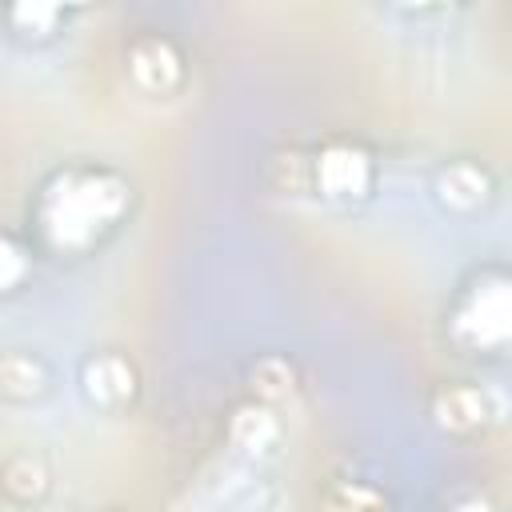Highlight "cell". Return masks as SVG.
I'll return each instance as SVG.
<instances>
[{"label":"cell","mask_w":512,"mask_h":512,"mask_svg":"<svg viewBox=\"0 0 512 512\" xmlns=\"http://www.w3.org/2000/svg\"><path fill=\"white\" fill-rule=\"evenodd\" d=\"M324 512H388V504L368 484H340V488H332Z\"/></svg>","instance_id":"obj_12"},{"label":"cell","mask_w":512,"mask_h":512,"mask_svg":"<svg viewBox=\"0 0 512 512\" xmlns=\"http://www.w3.org/2000/svg\"><path fill=\"white\" fill-rule=\"evenodd\" d=\"M0 388H4L8 400H36L48 388L44 360L32 356V352H20V348L4 352V360H0Z\"/></svg>","instance_id":"obj_9"},{"label":"cell","mask_w":512,"mask_h":512,"mask_svg":"<svg viewBox=\"0 0 512 512\" xmlns=\"http://www.w3.org/2000/svg\"><path fill=\"white\" fill-rule=\"evenodd\" d=\"M252 388L264 396V400H284L292 388H296V372L284 356H264L256 360L252 368Z\"/></svg>","instance_id":"obj_11"},{"label":"cell","mask_w":512,"mask_h":512,"mask_svg":"<svg viewBox=\"0 0 512 512\" xmlns=\"http://www.w3.org/2000/svg\"><path fill=\"white\" fill-rule=\"evenodd\" d=\"M496 412H500V400H496L488 388H480V384H452V388L436 392V400H432V416H436V424L448 428V432L480 428V424H488Z\"/></svg>","instance_id":"obj_6"},{"label":"cell","mask_w":512,"mask_h":512,"mask_svg":"<svg viewBox=\"0 0 512 512\" xmlns=\"http://www.w3.org/2000/svg\"><path fill=\"white\" fill-rule=\"evenodd\" d=\"M0 260H4L0 284H4V288H16L20 276L28 272V256H24V248L16 244V236H4V240H0Z\"/></svg>","instance_id":"obj_14"},{"label":"cell","mask_w":512,"mask_h":512,"mask_svg":"<svg viewBox=\"0 0 512 512\" xmlns=\"http://www.w3.org/2000/svg\"><path fill=\"white\" fill-rule=\"evenodd\" d=\"M228 440L240 456H264L280 440V420L268 404H240L228 420Z\"/></svg>","instance_id":"obj_8"},{"label":"cell","mask_w":512,"mask_h":512,"mask_svg":"<svg viewBox=\"0 0 512 512\" xmlns=\"http://www.w3.org/2000/svg\"><path fill=\"white\" fill-rule=\"evenodd\" d=\"M80 384L84 396L100 408H120L136 396V368L120 356V352H96L84 360L80 368Z\"/></svg>","instance_id":"obj_5"},{"label":"cell","mask_w":512,"mask_h":512,"mask_svg":"<svg viewBox=\"0 0 512 512\" xmlns=\"http://www.w3.org/2000/svg\"><path fill=\"white\" fill-rule=\"evenodd\" d=\"M128 208V184L108 168L56 172L40 192V228L56 248H88Z\"/></svg>","instance_id":"obj_1"},{"label":"cell","mask_w":512,"mask_h":512,"mask_svg":"<svg viewBox=\"0 0 512 512\" xmlns=\"http://www.w3.org/2000/svg\"><path fill=\"white\" fill-rule=\"evenodd\" d=\"M452 336L464 348L504 352L512 348V276L484 272L452 312Z\"/></svg>","instance_id":"obj_2"},{"label":"cell","mask_w":512,"mask_h":512,"mask_svg":"<svg viewBox=\"0 0 512 512\" xmlns=\"http://www.w3.org/2000/svg\"><path fill=\"white\" fill-rule=\"evenodd\" d=\"M8 20L24 36H48L56 28V20H60V8L56 4H16L8 12Z\"/></svg>","instance_id":"obj_13"},{"label":"cell","mask_w":512,"mask_h":512,"mask_svg":"<svg viewBox=\"0 0 512 512\" xmlns=\"http://www.w3.org/2000/svg\"><path fill=\"white\" fill-rule=\"evenodd\" d=\"M452 512H492V504H488V500H480V496H472V500H460Z\"/></svg>","instance_id":"obj_15"},{"label":"cell","mask_w":512,"mask_h":512,"mask_svg":"<svg viewBox=\"0 0 512 512\" xmlns=\"http://www.w3.org/2000/svg\"><path fill=\"white\" fill-rule=\"evenodd\" d=\"M128 72H132L136 88H144L148 96H168V92H176L184 64H180V52L164 36H140L128 48Z\"/></svg>","instance_id":"obj_4"},{"label":"cell","mask_w":512,"mask_h":512,"mask_svg":"<svg viewBox=\"0 0 512 512\" xmlns=\"http://www.w3.org/2000/svg\"><path fill=\"white\" fill-rule=\"evenodd\" d=\"M316 184L332 200H356L372 184V156L360 144L336 140L316 156Z\"/></svg>","instance_id":"obj_3"},{"label":"cell","mask_w":512,"mask_h":512,"mask_svg":"<svg viewBox=\"0 0 512 512\" xmlns=\"http://www.w3.org/2000/svg\"><path fill=\"white\" fill-rule=\"evenodd\" d=\"M4 488L12 496H20V500H32V496H40L48 488V472H44V464L32 452H16L4 464Z\"/></svg>","instance_id":"obj_10"},{"label":"cell","mask_w":512,"mask_h":512,"mask_svg":"<svg viewBox=\"0 0 512 512\" xmlns=\"http://www.w3.org/2000/svg\"><path fill=\"white\" fill-rule=\"evenodd\" d=\"M436 196L452 212H476L492 196V180L476 160H452L436 172Z\"/></svg>","instance_id":"obj_7"}]
</instances>
